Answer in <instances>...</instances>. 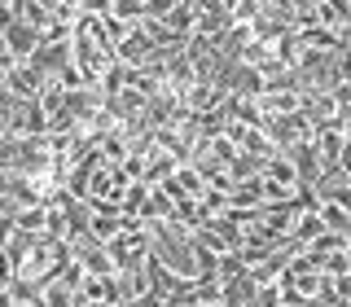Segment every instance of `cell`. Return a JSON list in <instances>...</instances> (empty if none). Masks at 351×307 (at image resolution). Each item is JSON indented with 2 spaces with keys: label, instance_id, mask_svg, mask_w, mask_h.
<instances>
[{
  "label": "cell",
  "instance_id": "14",
  "mask_svg": "<svg viewBox=\"0 0 351 307\" xmlns=\"http://www.w3.org/2000/svg\"><path fill=\"white\" fill-rule=\"evenodd\" d=\"M171 180H176V189H180V197H202V193H206V180H202V171H197L189 158H184V162H176Z\"/></svg>",
  "mask_w": 351,
  "mask_h": 307
},
{
  "label": "cell",
  "instance_id": "25",
  "mask_svg": "<svg viewBox=\"0 0 351 307\" xmlns=\"http://www.w3.org/2000/svg\"><path fill=\"white\" fill-rule=\"evenodd\" d=\"M228 175L233 180H250V175H263V158H255V154H233V162H228Z\"/></svg>",
  "mask_w": 351,
  "mask_h": 307
},
{
  "label": "cell",
  "instance_id": "15",
  "mask_svg": "<svg viewBox=\"0 0 351 307\" xmlns=\"http://www.w3.org/2000/svg\"><path fill=\"white\" fill-rule=\"evenodd\" d=\"M176 162H180V158H171V154H162L158 145H149V149H145V175H141V180H145V184L167 180V175L176 171Z\"/></svg>",
  "mask_w": 351,
  "mask_h": 307
},
{
  "label": "cell",
  "instance_id": "16",
  "mask_svg": "<svg viewBox=\"0 0 351 307\" xmlns=\"http://www.w3.org/2000/svg\"><path fill=\"white\" fill-rule=\"evenodd\" d=\"M263 88H268V79L255 71V66H241L233 71V84H228V93H241V97H263Z\"/></svg>",
  "mask_w": 351,
  "mask_h": 307
},
{
  "label": "cell",
  "instance_id": "27",
  "mask_svg": "<svg viewBox=\"0 0 351 307\" xmlns=\"http://www.w3.org/2000/svg\"><path fill=\"white\" fill-rule=\"evenodd\" d=\"M97 149H101V158H106V162H123V154H128V136L114 127V132H106V136L97 140Z\"/></svg>",
  "mask_w": 351,
  "mask_h": 307
},
{
  "label": "cell",
  "instance_id": "2",
  "mask_svg": "<svg viewBox=\"0 0 351 307\" xmlns=\"http://www.w3.org/2000/svg\"><path fill=\"white\" fill-rule=\"evenodd\" d=\"M14 171H22V175H49L53 171L49 136H14Z\"/></svg>",
  "mask_w": 351,
  "mask_h": 307
},
{
  "label": "cell",
  "instance_id": "34",
  "mask_svg": "<svg viewBox=\"0 0 351 307\" xmlns=\"http://www.w3.org/2000/svg\"><path fill=\"white\" fill-rule=\"evenodd\" d=\"M277 303H281V285L277 281H268V285L255 290V307H277Z\"/></svg>",
  "mask_w": 351,
  "mask_h": 307
},
{
  "label": "cell",
  "instance_id": "30",
  "mask_svg": "<svg viewBox=\"0 0 351 307\" xmlns=\"http://www.w3.org/2000/svg\"><path fill=\"white\" fill-rule=\"evenodd\" d=\"M321 272H329V277H351V250H329V255H321Z\"/></svg>",
  "mask_w": 351,
  "mask_h": 307
},
{
  "label": "cell",
  "instance_id": "32",
  "mask_svg": "<svg viewBox=\"0 0 351 307\" xmlns=\"http://www.w3.org/2000/svg\"><path fill=\"white\" fill-rule=\"evenodd\" d=\"M75 14H88V18H106V14H114V0H75Z\"/></svg>",
  "mask_w": 351,
  "mask_h": 307
},
{
  "label": "cell",
  "instance_id": "1",
  "mask_svg": "<svg viewBox=\"0 0 351 307\" xmlns=\"http://www.w3.org/2000/svg\"><path fill=\"white\" fill-rule=\"evenodd\" d=\"M312 145L321 154V167L325 162H343L351 154V119H329L312 132Z\"/></svg>",
  "mask_w": 351,
  "mask_h": 307
},
{
  "label": "cell",
  "instance_id": "19",
  "mask_svg": "<svg viewBox=\"0 0 351 307\" xmlns=\"http://www.w3.org/2000/svg\"><path fill=\"white\" fill-rule=\"evenodd\" d=\"M162 22L171 27V36L189 40V36H193V5H189V0H176L167 14H162Z\"/></svg>",
  "mask_w": 351,
  "mask_h": 307
},
{
  "label": "cell",
  "instance_id": "36",
  "mask_svg": "<svg viewBox=\"0 0 351 307\" xmlns=\"http://www.w3.org/2000/svg\"><path fill=\"white\" fill-rule=\"evenodd\" d=\"M9 237H14V215H0V250H5Z\"/></svg>",
  "mask_w": 351,
  "mask_h": 307
},
{
  "label": "cell",
  "instance_id": "31",
  "mask_svg": "<svg viewBox=\"0 0 351 307\" xmlns=\"http://www.w3.org/2000/svg\"><path fill=\"white\" fill-rule=\"evenodd\" d=\"M237 272H246V263L237 259V250H224V255L215 259V277H219V285H224L228 277H237Z\"/></svg>",
  "mask_w": 351,
  "mask_h": 307
},
{
  "label": "cell",
  "instance_id": "18",
  "mask_svg": "<svg viewBox=\"0 0 351 307\" xmlns=\"http://www.w3.org/2000/svg\"><path fill=\"white\" fill-rule=\"evenodd\" d=\"M36 101H40V110H44V114H58V110L66 106V84L58 79V75H49V79H44L40 84V93H36Z\"/></svg>",
  "mask_w": 351,
  "mask_h": 307
},
{
  "label": "cell",
  "instance_id": "10",
  "mask_svg": "<svg viewBox=\"0 0 351 307\" xmlns=\"http://www.w3.org/2000/svg\"><path fill=\"white\" fill-rule=\"evenodd\" d=\"M255 277L250 272H237V277H228L224 285H219V303L224 307H246V303H255Z\"/></svg>",
  "mask_w": 351,
  "mask_h": 307
},
{
  "label": "cell",
  "instance_id": "26",
  "mask_svg": "<svg viewBox=\"0 0 351 307\" xmlns=\"http://www.w3.org/2000/svg\"><path fill=\"white\" fill-rule=\"evenodd\" d=\"M14 228L18 233L40 237L44 233V206H22V211H14Z\"/></svg>",
  "mask_w": 351,
  "mask_h": 307
},
{
  "label": "cell",
  "instance_id": "24",
  "mask_svg": "<svg viewBox=\"0 0 351 307\" xmlns=\"http://www.w3.org/2000/svg\"><path fill=\"white\" fill-rule=\"evenodd\" d=\"M145 197H149V184H145V180H132L128 189H123V202H119V211L132 215V219H141V206H145Z\"/></svg>",
  "mask_w": 351,
  "mask_h": 307
},
{
  "label": "cell",
  "instance_id": "20",
  "mask_svg": "<svg viewBox=\"0 0 351 307\" xmlns=\"http://www.w3.org/2000/svg\"><path fill=\"white\" fill-rule=\"evenodd\" d=\"M171 206H176V197L162 189V184H149V197H145V206H141V219H167Z\"/></svg>",
  "mask_w": 351,
  "mask_h": 307
},
{
  "label": "cell",
  "instance_id": "11",
  "mask_svg": "<svg viewBox=\"0 0 351 307\" xmlns=\"http://www.w3.org/2000/svg\"><path fill=\"white\" fill-rule=\"evenodd\" d=\"M5 49L14 53L18 62H27L31 53L40 49V31H36V27H27V22H14V27L5 31Z\"/></svg>",
  "mask_w": 351,
  "mask_h": 307
},
{
  "label": "cell",
  "instance_id": "22",
  "mask_svg": "<svg viewBox=\"0 0 351 307\" xmlns=\"http://www.w3.org/2000/svg\"><path fill=\"white\" fill-rule=\"evenodd\" d=\"M128 71H132V66H123V62H110L106 66V71H101V84H97V88H101V97H119V93H123V88H128Z\"/></svg>",
  "mask_w": 351,
  "mask_h": 307
},
{
  "label": "cell",
  "instance_id": "6",
  "mask_svg": "<svg viewBox=\"0 0 351 307\" xmlns=\"http://www.w3.org/2000/svg\"><path fill=\"white\" fill-rule=\"evenodd\" d=\"M312 27H325L334 36H351V0H316Z\"/></svg>",
  "mask_w": 351,
  "mask_h": 307
},
{
  "label": "cell",
  "instance_id": "7",
  "mask_svg": "<svg viewBox=\"0 0 351 307\" xmlns=\"http://www.w3.org/2000/svg\"><path fill=\"white\" fill-rule=\"evenodd\" d=\"M154 49H158V44H154V40H149V36H145V31H141V27H132L128 36L114 44V58L123 62V66H145Z\"/></svg>",
  "mask_w": 351,
  "mask_h": 307
},
{
  "label": "cell",
  "instance_id": "8",
  "mask_svg": "<svg viewBox=\"0 0 351 307\" xmlns=\"http://www.w3.org/2000/svg\"><path fill=\"white\" fill-rule=\"evenodd\" d=\"M281 154L290 158V167H294V175H299V180H307V184L316 180V171H321V154H316L312 140H294V145L281 149Z\"/></svg>",
  "mask_w": 351,
  "mask_h": 307
},
{
  "label": "cell",
  "instance_id": "39",
  "mask_svg": "<svg viewBox=\"0 0 351 307\" xmlns=\"http://www.w3.org/2000/svg\"><path fill=\"white\" fill-rule=\"evenodd\" d=\"M206 307H224V303H219V299H215V303H206Z\"/></svg>",
  "mask_w": 351,
  "mask_h": 307
},
{
  "label": "cell",
  "instance_id": "37",
  "mask_svg": "<svg viewBox=\"0 0 351 307\" xmlns=\"http://www.w3.org/2000/svg\"><path fill=\"white\" fill-rule=\"evenodd\" d=\"M215 5H219V9H224V14H228V18H233V9H237V0H215Z\"/></svg>",
  "mask_w": 351,
  "mask_h": 307
},
{
  "label": "cell",
  "instance_id": "3",
  "mask_svg": "<svg viewBox=\"0 0 351 307\" xmlns=\"http://www.w3.org/2000/svg\"><path fill=\"white\" fill-rule=\"evenodd\" d=\"M44 79H49V75L27 58V62H18V66H9V71H5V93H14L18 101H36V93H40Z\"/></svg>",
  "mask_w": 351,
  "mask_h": 307
},
{
  "label": "cell",
  "instance_id": "13",
  "mask_svg": "<svg viewBox=\"0 0 351 307\" xmlns=\"http://www.w3.org/2000/svg\"><path fill=\"white\" fill-rule=\"evenodd\" d=\"M31 62L44 75H62V66H71V44H44V49L31 53Z\"/></svg>",
  "mask_w": 351,
  "mask_h": 307
},
{
  "label": "cell",
  "instance_id": "17",
  "mask_svg": "<svg viewBox=\"0 0 351 307\" xmlns=\"http://www.w3.org/2000/svg\"><path fill=\"white\" fill-rule=\"evenodd\" d=\"M316 215H321L325 233H343V237H351V206H338V202H321V206H316Z\"/></svg>",
  "mask_w": 351,
  "mask_h": 307
},
{
  "label": "cell",
  "instance_id": "4",
  "mask_svg": "<svg viewBox=\"0 0 351 307\" xmlns=\"http://www.w3.org/2000/svg\"><path fill=\"white\" fill-rule=\"evenodd\" d=\"M128 175L119 162H101V167L93 171V180H88V197H106V202H123V189H128Z\"/></svg>",
  "mask_w": 351,
  "mask_h": 307
},
{
  "label": "cell",
  "instance_id": "28",
  "mask_svg": "<svg viewBox=\"0 0 351 307\" xmlns=\"http://www.w3.org/2000/svg\"><path fill=\"white\" fill-rule=\"evenodd\" d=\"M5 290H9V299H14V307L18 303H40V281H31V277H14Z\"/></svg>",
  "mask_w": 351,
  "mask_h": 307
},
{
  "label": "cell",
  "instance_id": "35",
  "mask_svg": "<svg viewBox=\"0 0 351 307\" xmlns=\"http://www.w3.org/2000/svg\"><path fill=\"white\" fill-rule=\"evenodd\" d=\"M141 5H145V14H149V18H162V14H167V9L176 5V0H141Z\"/></svg>",
  "mask_w": 351,
  "mask_h": 307
},
{
  "label": "cell",
  "instance_id": "5",
  "mask_svg": "<svg viewBox=\"0 0 351 307\" xmlns=\"http://www.w3.org/2000/svg\"><path fill=\"white\" fill-rule=\"evenodd\" d=\"M180 101H184V110H193V114H206V110H219L228 101V88H219L215 79H193L180 93Z\"/></svg>",
  "mask_w": 351,
  "mask_h": 307
},
{
  "label": "cell",
  "instance_id": "38",
  "mask_svg": "<svg viewBox=\"0 0 351 307\" xmlns=\"http://www.w3.org/2000/svg\"><path fill=\"white\" fill-rule=\"evenodd\" d=\"M171 307H202V303H171Z\"/></svg>",
  "mask_w": 351,
  "mask_h": 307
},
{
  "label": "cell",
  "instance_id": "23",
  "mask_svg": "<svg viewBox=\"0 0 351 307\" xmlns=\"http://www.w3.org/2000/svg\"><path fill=\"white\" fill-rule=\"evenodd\" d=\"M259 175H250V180H233V189H228V206H259Z\"/></svg>",
  "mask_w": 351,
  "mask_h": 307
},
{
  "label": "cell",
  "instance_id": "12",
  "mask_svg": "<svg viewBox=\"0 0 351 307\" xmlns=\"http://www.w3.org/2000/svg\"><path fill=\"white\" fill-rule=\"evenodd\" d=\"M114 281H119V299H123V303H136L141 294H149L145 263H141V268H123V272H114Z\"/></svg>",
  "mask_w": 351,
  "mask_h": 307
},
{
  "label": "cell",
  "instance_id": "33",
  "mask_svg": "<svg viewBox=\"0 0 351 307\" xmlns=\"http://www.w3.org/2000/svg\"><path fill=\"white\" fill-rule=\"evenodd\" d=\"M114 14L123 18V22H132V27H136V22L145 18V5H141V0H114Z\"/></svg>",
  "mask_w": 351,
  "mask_h": 307
},
{
  "label": "cell",
  "instance_id": "21",
  "mask_svg": "<svg viewBox=\"0 0 351 307\" xmlns=\"http://www.w3.org/2000/svg\"><path fill=\"white\" fill-rule=\"evenodd\" d=\"M75 294H80V290H71L62 277L40 285V303H44V307H75Z\"/></svg>",
  "mask_w": 351,
  "mask_h": 307
},
{
  "label": "cell",
  "instance_id": "9",
  "mask_svg": "<svg viewBox=\"0 0 351 307\" xmlns=\"http://www.w3.org/2000/svg\"><path fill=\"white\" fill-rule=\"evenodd\" d=\"M80 299L97 303V307H119V303H123V299H119V281H114V277H84ZM123 307H128V303H123Z\"/></svg>",
  "mask_w": 351,
  "mask_h": 307
},
{
  "label": "cell",
  "instance_id": "29",
  "mask_svg": "<svg viewBox=\"0 0 351 307\" xmlns=\"http://www.w3.org/2000/svg\"><path fill=\"white\" fill-rule=\"evenodd\" d=\"M71 27H75V22H58V18H49V22L40 27V49H44V44H71Z\"/></svg>",
  "mask_w": 351,
  "mask_h": 307
}]
</instances>
